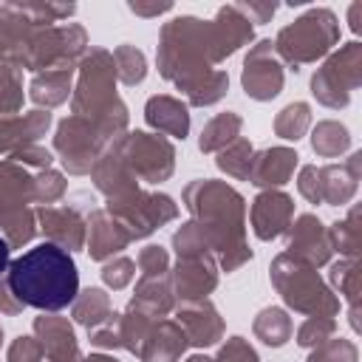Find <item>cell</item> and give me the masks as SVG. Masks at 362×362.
<instances>
[{
    "label": "cell",
    "instance_id": "cell-1",
    "mask_svg": "<svg viewBox=\"0 0 362 362\" xmlns=\"http://www.w3.org/2000/svg\"><path fill=\"white\" fill-rule=\"evenodd\" d=\"M156 65L158 74L173 82L192 107H209L229 90V74L215 68L221 62L209 20L181 14L164 23L158 34Z\"/></svg>",
    "mask_w": 362,
    "mask_h": 362
},
{
    "label": "cell",
    "instance_id": "cell-2",
    "mask_svg": "<svg viewBox=\"0 0 362 362\" xmlns=\"http://www.w3.org/2000/svg\"><path fill=\"white\" fill-rule=\"evenodd\" d=\"M192 221H198L212 243L218 269L232 274L252 260L246 243V198L226 181L195 178L181 192Z\"/></svg>",
    "mask_w": 362,
    "mask_h": 362
},
{
    "label": "cell",
    "instance_id": "cell-3",
    "mask_svg": "<svg viewBox=\"0 0 362 362\" xmlns=\"http://www.w3.org/2000/svg\"><path fill=\"white\" fill-rule=\"evenodd\" d=\"M25 308L57 314L68 308L79 294V272L71 252L42 240L14 257L3 274Z\"/></svg>",
    "mask_w": 362,
    "mask_h": 362
},
{
    "label": "cell",
    "instance_id": "cell-4",
    "mask_svg": "<svg viewBox=\"0 0 362 362\" xmlns=\"http://www.w3.org/2000/svg\"><path fill=\"white\" fill-rule=\"evenodd\" d=\"M269 277L274 291L283 297V303L305 317H337L339 314V297L331 291V286L320 277V272L286 252H280L272 266Z\"/></svg>",
    "mask_w": 362,
    "mask_h": 362
},
{
    "label": "cell",
    "instance_id": "cell-5",
    "mask_svg": "<svg viewBox=\"0 0 362 362\" xmlns=\"http://www.w3.org/2000/svg\"><path fill=\"white\" fill-rule=\"evenodd\" d=\"M272 42L277 59L291 71H300L334 51L339 42V20L331 8H308L294 23L283 25Z\"/></svg>",
    "mask_w": 362,
    "mask_h": 362
},
{
    "label": "cell",
    "instance_id": "cell-6",
    "mask_svg": "<svg viewBox=\"0 0 362 362\" xmlns=\"http://www.w3.org/2000/svg\"><path fill=\"white\" fill-rule=\"evenodd\" d=\"M116 65L107 48H88L76 65V82L71 90V113L82 119H99L116 102Z\"/></svg>",
    "mask_w": 362,
    "mask_h": 362
},
{
    "label": "cell",
    "instance_id": "cell-7",
    "mask_svg": "<svg viewBox=\"0 0 362 362\" xmlns=\"http://www.w3.org/2000/svg\"><path fill=\"white\" fill-rule=\"evenodd\" d=\"M116 139L107 133V127L96 119L82 116H65L54 130V153L59 156L68 175H88L96 158L110 147Z\"/></svg>",
    "mask_w": 362,
    "mask_h": 362
},
{
    "label": "cell",
    "instance_id": "cell-8",
    "mask_svg": "<svg viewBox=\"0 0 362 362\" xmlns=\"http://www.w3.org/2000/svg\"><path fill=\"white\" fill-rule=\"evenodd\" d=\"M362 85V42L351 40L331 51L325 62L311 74V96L331 107L342 110L351 102V90Z\"/></svg>",
    "mask_w": 362,
    "mask_h": 362
},
{
    "label": "cell",
    "instance_id": "cell-9",
    "mask_svg": "<svg viewBox=\"0 0 362 362\" xmlns=\"http://www.w3.org/2000/svg\"><path fill=\"white\" fill-rule=\"evenodd\" d=\"M105 209L124 226L130 240L150 238L156 229L178 218V204L167 192H147L141 187L122 198H110Z\"/></svg>",
    "mask_w": 362,
    "mask_h": 362
},
{
    "label": "cell",
    "instance_id": "cell-10",
    "mask_svg": "<svg viewBox=\"0 0 362 362\" xmlns=\"http://www.w3.org/2000/svg\"><path fill=\"white\" fill-rule=\"evenodd\" d=\"M116 147L139 184H161L175 170V144L161 133L127 130L122 139H116Z\"/></svg>",
    "mask_w": 362,
    "mask_h": 362
},
{
    "label": "cell",
    "instance_id": "cell-11",
    "mask_svg": "<svg viewBox=\"0 0 362 362\" xmlns=\"http://www.w3.org/2000/svg\"><path fill=\"white\" fill-rule=\"evenodd\" d=\"M283 82L286 74H283V62L274 54V42L257 40L243 57V68H240L243 93L255 102H269L283 90Z\"/></svg>",
    "mask_w": 362,
    "mask_h": 362
},
{
    "label": "cell",
    "instance_id": "cell-12",
    "mask_svg": "<svg viewBox=\"0 0 362 362\" xmlns=\"http://www.w3.org/2000/svg\"><path fill=\"white\" fill-rule=\"evenodd\" d=\"M286 255L314 266V269H322L331 263L334 257V246H331V238H328V226L311 215V212H303L291 221V226L286 229Z\"/></svg>",
    "mask_w": 362,
    "mask_h": 362
},
{
    "label": "cell",
    "instance_id": "cell-13",
    "mask_svg": "<svg viewBox=\"0 0 362 362\" xmlns=\"http://www.w3.org/2000/svg\"><path fill=\"white\" fill-rule=\"evenodd\" d=\"M218 260L215 255H198V257H178L175 266L167 272L173 294L178 303L189 300H206L218 288Z\"/></svg>",
    "mask_w": 362,
    "mask_h": 362
},
{
    "label": "cell",
    "instance_id": "cell-14",
    "mask_svg": "<svg viewBox=\"0 0 362 362\" xmlns=\"http://www.w3.org/2000/svg\"><path fill=\"white\" fill-rule=\"evenodd\" d=\"M37 232L45 235L48 243L65 249V252H79L85 249V238H88V223L85 215L76 206H37Z\"/></svg>",
    "mask_w": 362,
    "mask_h": 362
},
{
    "label": "cell",
    "instance_id": "cell-15",
    "mask_svg": "<svg viewBox=\"0 0 362 362\" xmlns=\"http://www.w3.org/2000/svg\"><path fill=\"white\" fill-rule=\"evenodd\" d=\"M249 221L257 240H274L294 221V198L283 189H260L249 206Z\"/></svg>",
    "mask_w": 362,
    "mask_h": 362
},
{
    "label": "cell",
    "instance_id": "cell-16",
    "mask_svg": "<svg viewBox=\"0 0 362 362\" xmlns=\"http://www.w3.org/2000/svg\"><path fill=\"white\" fill-rule=\"evenodd\" d=\"M175 322L181 325L184 337L189 345L195 348H212L223 339V317L221 311L209 303V300H189V303H178L173 308Z\"/></svg>",
    "mask_w": 362,
    "mask_h": 362
},
{
    "label": "cell",
    "instance_id": "cell-17",
    "mask_svg": "<svg viewBox=\"0 0 362 362\" xmlns=\"http://www.w3.org/2000/svg\"><path fill=\"white\" fill-rule=\"evenodd\" d=\"M85 223H88V238H85V252L90 255V260H110L116 257L122 249H127L133 240L130 235L124 232V226L102 206V209H90L85 215Z\"/></svg>",
    "mask_w": 362,
    "mask_h": 362
},
{
    "label": "cell",
    "instance_id": "cell-18",
    "mask_svg": "<svg viewBox=\"0 0 362 362\" xmlns=\"http://www.w3.org/2000/svg\"><path fill=\"white\" fill-rule=\"evenodd\" d=\"M34 337L42 345L48 362H79V339L68 317L59 314H40L34 317Z\"/></svg>",
    "mask_w": 362,
    "mask_h": 362
},
{
    "label": "cell",
    "instance_id": "cell-19",
    "mask_svg": "<svg viewBox=\"0 0 362 362\" xmlns=\"http://www.w3.org/2000/svg\"><path fill=\"white\" fill-rule=\"evenodd\" d=\"M362 178V153H351L345 164H322L320 167V198L328 206H345L354 201Z\"/></svg>",
    "mask_w": 362,
    "mask_h": 362
},
{
    "label": "cell",
    "instance_id": "cell-20",
    "mask_svg": "<svg viewBox=\"0 0 362 362\" xmlns=\"http://www.w3.org/2000/svg\"><path fill=\"white\" fill-rule=\"evenodd\" d=\"M300 156L294 147H266L260 153H255L252 158V170H249V184L260 187V189H280L283 184L291 181L294 167H297Z\"/></svg>",
    "mask_w": 362,
    "mask_h": 362
},
{
    "label": "cell",
    "instance_id": "cell-21",
    "mask_svg": "<svg viewBox=\"0 0 362 362\" xmlns=\"http://www.w3.org/2000/svg\"><path fill=\"white\" fill-rule=\"evenodd\" d=\"M212 28V40H215V51H218V62H223L226 57H232L238 48L249 45L255 40V25L238 11L235 3H226L215 11V17L209 20Z\"/></svg>",
    "mask_w": 362,
    "mask_h": 362
},
{
    "label": "cell",
    "instance_id": "cell-22",
    "mask_svg": "<svg viewBox=\"0 0 362 362\" xmlns=\"http://www.w3.org/2000/svg\"><path fill=\"white\" fill-rule=\"evenodd\" d=\"M90 181L93 187L110 201V198H122L133 189H139V178L130 173V167L124 164L116 141L110 147H105V153L96 158V164L90 167Z\"/></svg>",
    "mask_w": 362,
    "mask_h": 362
},
{
    "label": "cell",
    "instance_id": "cell-23",
    "mask_svg": "<svg viewBox=\"0 0 362 362\" xmlns=\"http://www.w3.org/2000/svg\"><path fill=\"white\" fill-rule=\"evenodd\" d=\"M48 127H51V113L40 107L0 119V156H11L25 144H37L48 133Z\"/></svg>",
    "mask_w": 362,
    "mask_h": 362
},
{
    "label": "cell",
    "instance_id": "cell-24",
    "mask_svg": "<svg viewBox=\"0 0 362 362\" xmlns=\"http://www.w3.org/2000/svg\"><path fill=\"white\" fill-rule=\"evenodd\" d=\"M144 122L161 136L187 139V133H189V105L181 102L178 96L156 93L144 102Z\"/></svg>",
    "mask_w": 362,
    "mask_h": 362
},
{
    "label": "cell",
    "instance_id": "cell-25",
    "mask_svg": "<svg viewBox=\"0 0 362 362\" xmlns=\"http://www.w3.org/2000/svg\"><path fill=\"white\" fill-rule=\"evenodd\" d=\"M187 348H189V342H187L181 325L175 320L161 317L150 328V334H147V339H144V345L139 348L136 356L141 362H178Z\"/></svg>",
    "mask_w": 362,
    "mask_h": 362
},
{
    "label": "cell",
    "instance_id": "cell-26",
    "mask_svg": "<svg viewBox=\"0 0 362 362\" xmlns=\"http://www.w3.org/2000/svg\"><path fill=\"white\" fill-rule=\"evenodd\" d=\"M28 204H34V175L23 164L0 158V218Z\"/></svg>",
    "mask_w": 362,
    "mask_h": 362
},
{
    "label": "cell",
    "instance_id": "cell-27",
    "mask_svg": "<svg viewBox=\"0 0 362 362\" xmlns=\"http://www.w3.org/2000/svg\"><path fill=\"white\" fill-rule=\"evenodd\" d=\"M74 76H76V68H51V71L34 74L28 82V99L40 110H51V107L68 102V96L74 90Z\"/></svg>",
    "mask_w": 362,
    "mask_h": 362
},
{
    "label": "cell",
    "instance_id": "cell-28",
    "mask_svg": "<svg viewBox=\"0 0 362 362\" xmlns=\"http://www.w3.org/2000/svg\"><path fill=\"white\" fill-rule=\"evenodd\" d=\"M130 305L153 314V317H167L173 314V308L178 305L175 294H173V286H170V277L167 274H158V277H139L136 283V291L130 297Z\"/></svg>",
    "mask_w": 362,
    "mask_h": 362
},
{
    "label": "cell",
    "instance_id": "cell-29",
    "mask_svg": "<svg viewBox=\"0 0 362 362\" xmlns=\"http://www.w3.org/2000/svg\"><path fill=\"white\" fill-rule=\"evenodd\" d=\"M71 317H74L76 325H82V328H88V331L105 325V322L113 317L110 294H107L105 288H96V286L82 288V291L76 294V300L71 303Z\"/></svg>",
    "mask_w": 362,
    "mask_h": 362
},
{
    "label": "cell",
    "instance_id": "cell-30",
    "mask_svg": "<svg viewBox=\"0 0 362 362\" xmlns=\"http://www.w3.org/2000/svg\"><path fill=\"white\" fill-rule=\"evenodd\" d=\"M156 320H161V317H153V314H147V311H141V308L127 303V308L122 314H113V328L119 334V345L136 356L139 348L144 345L150 328L156 325Z\"/></svg>",
    "mask_w": 362,
    "mask_h": 362
},
{
    "label": "cell",
    "instance_id": "cell-31",
    "mask_svg": "<svg viewBox=\"0 0 362 362\" xmlns=\"http://www.w3.org/2000/svg\"><path fill=\"white\" fill-rule=\"evenodd\" d=\"M291 331H294V322L288 317L286 308L280 305H266L257 311L255 322H252V334L269 345V348H283L288 339H291Z\"/></svg>",
    "mask_w": 362,
    "mask_h": 362
},
{
    "label": "cell",
    "instance_id": "cell-32",
    "mask_svg": "<svg viewBox=\"0 0 362 362\" xmlns=\"http://www.w3.org/2000/svg\"><path fill=\"white\" fill-rule=\"evenodd\" d=\"M328 286L337 297H342L348 303V308L362 305V272H359V260L354 257H339L337 263H331L328 269Z\"/></svg>",
    "mask_w": 362,
    "mask_h": 362
},
{
    "label": "cell",
    "instance_id": "cell-33",
    "mask_svg": "<svg viewBox=\"0 0 362 362\" xmlns=\"http://www.w3.org/2000/svg\"><path fill=\"white\" fill-rule=\"evenodd\" d=\"M240 127H243V119H240L235 110H226V113L212 116V119L201 127L198 150H201V153H218V150H223L229 141H235V139L240 136Z\"/></svg>",
    "mask_w": 362,
    "mask_h": 362
},
{
    "label": "cell",
    "instance_id": "cell-34",
    "mask_svg": "<svg viewBox=\"0 0 362 362\" xmlns=\"http://www.w3.org/2000/svg\"><path fill=\"white\" fill-rule=\"evenodd\" d=\"M311 150L320 158H337L351 150V133L337 119H322L311 130Z\"/></svg>",
    "mask_w": 362,
    "mask_h": 362
},
{
    "label": "cell",
    "instance_id": "cell-35",
    "mask_svg": "<svg viewBox=\"0 0 362 362\" xmlns=\"http://www.w3.org/2000/svg\"><path fill=\"white\" fill-rule=\"evenodd\" d=\"M328 238H331L334 252H339V257H354V260H359V255H362L359 204H354L342 221H337V223L328 226Z\"/></svg>",
    "mask_w": 362,
    "mask_h": 362
},
{
    "label": "cell",
    "instance_id": "cell-36",
    "mask_svg": "<svg viewBox=\"0 0 362 362\" xmlns=\"http://www.w3.org/2000/svg\"><path fill=\"white\" fill-rule=\"evenodd\" d=\"M252 158H255V147L249 139L238 136L235 141H229L223 150H218V170L226 173L229 178H238V181H249V170H252Z\"/></svg>",
    "mask_w": 362,
    "mask_h": 362
},
{
    "label": "cell",
    "instance_id": "cell-37",
    "mask_svg": "<svg viewBox=\"0 0 362 362\" xmlns=\"http://www.w3.org/2000/svg\"><path fill=\"white\" fill-rule=\"evenodd\" d=\"M110 54H113V65H116V79L122 85L133 88V85L144 82V76H147V57H144L141 48L124 42V45H116Z\"/></svg>",
    "mask_w": 362,
    "mask_h": 362
},
{
    "label": "cell",
    "instance_id": "cell-38",
    "mask_svg": "<svg viewBox=\"0 0 362 362\" xmlns=\"http://www.w3.org/2000/svg\"><path fill=\"white\" fill-rule=\"evenodd\" d=\"M311 127V105L308 102H288L274 116V133L286 141H297Z\"/></svg>",
    "mask_w": 362,
    "mask_h": 362
},
{
    "label": "cell",
    "instance_id": "cell-39",
    "mask_svg": "<svg viewBox=\"0 0 362 362\" xmlns=\"http://www.w3.org/2000/svg\"><path fill=\"white\" fill-rule=\"evenodd\" d=\"M0 232H3V238H6V243L11 249H23L37 235V215H34V209L25 206V209H14V212L3 215L0 218Z\"/></svg>",
    "mask_w": 362,
    "mask_h": 362
},
{
    "label": "cell",
    "instance_id": "cell-40",
    "mask_svg": "<svg viewBox=\"0 0 362 362\" xmlns=\"http://www.w3.org/2000/svg\"><path fill=\"white\" fill-rule=\"evenodd\" d=\"M173 249L175 257H198V255H212V243L204 232V226L198 221H184L175 232H173Z\"/></svg>",
    "mask_w": 362,
    "mask_h": 362
},
{
    "label": "cell",
    "instance_id": "cell-41",
    "mask_svg": "<svg viewBox=\"0 0 362 362\" xmlns=\"http://www.w3.org/2000/svg\"><path fill=\"white\" fill-rule=\"evenodd\" d=\"M23 76L17 68L0 62V119L6 116H14L23 110Z\"/></svg>",
    "mask_w": 362,
    "mask_h": 362
},
{
    "label": "cell",
    "instance_id": "cell-42",
    "mask_svg": "<svg viewBox=\"0 0 362 362\" xmlns=\"http://www.w3.org/2000/svg\"><path fill=\"white\" fill-rule=\"evenodd\" d=\"M65 189H68V181H65V175H62L59 170H54V167L40 170V173L34 175V204H40V206L57 204V201L65 195Z\"/></svg>",
    "mask_w": 362,
    "mask_h": 362
},
{
    "label": "cell",
    "instance_id": "cell-43",
    "mask_svg": "<svg viewBox=\"0 0 362 362\" xmlns=\"http://www.w3.org/2000/svg\"><path fill=\"white\" fill-rule=\"evenodd\" d=\"M308 362H359V348L345 337H331L322 345L311 348Z\"/></svg>",
    "mask_w": 362,
    "mask_h": 362
},
{
    "label": "cell",
    "instance_id": "cell-44",
    "mask_svg": "<svg viewBox=\"0 0 362 362\" xmlns=\"http://www.w3.org/2000/svg\"><path fill=\"white\" fill-rule=\"evenodd\" d=\"M337 331V320L334 317H305V322L297 328V345L300 348H317L325 339H331Z\"/></svg>",
    "mask_w": 362,
    "mask_h": 362
},
{
    "label": "cell",
    "instance_id": "cell-45",
    "mask_svg": "<svg viewBox=\"0 0 362 362\" xmlns=\"http://www.w3.org/2000/svg\"><path fill=\"white\" fill-rule=\"evenodd\" d=\"M99 274H102V283H105L107 288L122 291V288L130 286V280L136 277V263H133L130 257H124V255H116V257L105 260V266H102Z\"/></svg>",
    "mask_w": 362,
    "mask_h": 362
},
{
    "label": "cell",
    "instance_id": "cell-46",
    "mask_svg": "<svg viewBox=\"0 0 362 362\" xmlns=\"http://www.w3.org/2000/svg\"><path fill=\"white\" fill-rule=\"evenodd\" d=\"M136 266L141 272V277H158V274H167L170 272V252L158 243H150L139 252L136 257Z\"/></svg>",
    "mask_w": 362,
    "mask_h": 362
},
{
    "label": "cell",
    "instance_id": "cell-47",
    "mask_svg": "<svg viewBox=\"0 0 362 362\" xmlns=\"http://www.w3.org/2000/svg\"><path fill=\"white\" fill-rule=\"evenodd\" d=\"M212 362H260V356H257V351L252 348L249 339H243V337H229V339L218 348V354L212 356Z\"/></svg>",
    "mask_w": 362,
    "mask_h": 362
},
{
    "label": "cell",
    "instance_id": "cell-48",
    "mask_svg": "<svg viewBox=\"0 0 362 362\" xmlns=\"http://www.w3.org/2000/svg\"><path fill=\"white\" fill-rule=\"evenodd\" d=\"M8 158L17 161V164H23L25 170H37V173L40 170H48L54 164V153L48 147H42V144H25L17 153H11Z\"/></svg>",
    "mask_w": 362,
    "mask_h": 362
},
{
    "label": "cell",
    "instance_id": "cell-49",
    "mask_svg": "<svg viewBox=\"0 0 362 362\" xmlns=\"http://www.w3.org/2000/svg\"><path fill=\"white\" fill-rule=\"evenodd\" d=\"M42 345L37 337H17L8 351H6V362H42Z\"/></svg>",
    "mask_w": 362,
    "mask_h": 362
},
{
    "label": "cell",
    "instance_id": "cell-50",
    "mask_svg": "<svg viewBox=\"0 0 362 362\" xmlns=\"http://www.w3.org/2000/svg\"><path fill=\"white\" fill-rule=\"evenodd\" d=\"M297 189L308 204H322L320 198V167L317 164H303L297 173Z\"/></svg>",
    "mask_w": 362,
    "mask_h": 362
},
{
    "label": "cell",
    "instance_id": "cell-51",
    "mask_svg": "<svg viewBox=\"0 0 362 362\" xmlns=\"http://www.w3.org/2000/svg\"><path fill=\"white\" fill-rule=\"evenodd\" d=\"M238 11L252 23V25H263L274 17L277 11V3H260V0H249V3H235Z\"/></svg>",
    "mask_w": 362,
    "mask_h": 362
},
{
    "label": "cell",
    "instance_id": "cell-52",
    "mask_svg": "<svg viewBox=\"0 0 362 362\" xmlns=\"http://www.w3.org/2000/svg\"><path fill=\"white\" fill-rule=\"evenodd\" d=\"M90 345L99 348V351H116V348H122V345H119V334H116V328H113V317H110L105 325H99V328L90 331Z\"/></svg>",
    "mask_w": 362,
    "mask_h": 362
},
{
    "label": "cell",
    "instance_id": "cell-53",
    "mask_svg": "<svg viewBox=\"0 0 362 362\" xmlns=\"http://www.w3.org/2000/svg\"><path fill=\"white\" fill-rule=\"evenodd\" d=\"M0 311L8 314V317H17V314L25 311V305L17 300V294L11 291V286H8L6 277H0Z\"/></svg>",
    "mask_w": 362,
    "mask_h": 362
},
{
    "label": "cell",
    "instance_id": "cell-54",
    "mask_svg": "<svg viewBox=\"0 0 362 362\" xmlns=\"http://www.w3.org/2000/svg\"><path fill=\"white\" fill-rule=\"evenodd\" d=\"M127 8L139 17H158V14H167L173 11V3H139V0H130Z\"/></svg>",
    "mask_w": 362,
    "mask_h": 362
},
{
    "label": "cell",
    "instance_id": "cell-55",
    "mask_svg": "<svg viewBox=\"0 0 362 362\" xmlns=\"http://www.w3.org/2000/svg\"><path fill=\"white\" fill-rule=\"evenodd\" d=\"M8 263H11V246H8L6 238L0 235V277L8 272Z\"/></svg>",
    "mask_w": 362,
    "mask_h": 362
},
{
    "label": "cell",
    "instance_id": "cell-56",
    "mask_svg": "<svg viewBox=\"0 0 362 362\" xmlns=\"http://www.w3.org/2000/svg\"><path fill=\"white\" fill-rule=\"evenodd\" d=\"M359 11H362V3H351V11H348V23H351V31H362V17H359Z\"/></svg>",
    "mask_w": 362,
    "mask_h": 362
},
{
    "label": "cell",
    "instance_id": "cell-57",
    "mask_svg": "<svg viewBox=\"0 0 362 362\" xmlns=\"http://www.w3.org/2000/svg\"><path fill=\"white\" fill-rule=\"evenodd\" d=\"M79 362H119L113 354H88V356H82Z\"/></svg>",
    "mask_w": 362,
    "mask_h": 362
},
{
    "label": "cell",
    "instance_id": "cell-58",
    "mask_svg": "<svg viewBox=\"0 0 362 362\" xmlns=\"http://www.w3.org/2000/svg\"><path fill=\"white\" fill-rule=\"evenodd\" d=\"M178 362H212L209 356H204V354H192V356H187V359H178Z\"/></svg>",
    "mask_w": 362,
    "mask_h": 362
},
{
    "label": "cell",
    "instance_id": "cell-59",
    "mask_svg": "<svg viewBox=\"0 0 362 362\" xmlns=\"http://www.w3.org/2000/svg\"><path fill=\"white\" fill-rule=\"evenodd\" d=\"M0 342H3V325H0Z\"/></svg>",
    "mask_w": 362,
    "mask_h": 362
}]
</instances>
